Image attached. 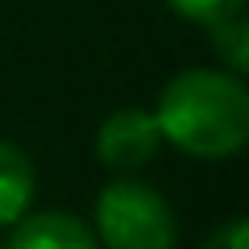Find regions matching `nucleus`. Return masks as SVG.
I'll list each match as a JSON object with an SVG mask.
<instances>
[{
	"label": "nucleus",
	"mask_w": 249,
	"mask_h": 249,
	"mask_svg": "<svg viewBox=\"0 0 249 249\" xmlns=\"http://www.w3.org/2000/svg\"><path fill=\"white\" fill-rule=\"evenodd\" d=\"M154 121L162 142L191 158H232L249 142V91L232 71L191 67L162 88Z\"/></svg>",
	"instance_id": "obj_1"
},
{
	"label": "nucleus",
	"mask_w": 249,
	"mask_h": 249,
	"mask_svg": "<svg viewBox=\"0 0 249 249\" xmlns=\"http://www.w3.org/2000/svg\"><path fill=\"white\" fill-rule=\"evenodd\" d=\"M204 249H249V224H245V216L224 220L220 229L204 241Z\"/></svg>",
	"instance_id": "obj_8"
},
{
	"label": "nucleus",
	"mask_w": 249,
	"mask_h": 249,
	"mask_svg": "<svg viewBox=\"0 0 249 249\" xmlns=\"http://www.w3.org/2000/svg\"><path fill=\"white\" fill-rule=\"evenodd\" d=\"M34 187H37V175H34L29 154L17 142H4L0 137V229L17 224L29 212Z\"/></svg>",
	"instance_id": "obj_5"
},
{
	"label": "nucleus",
	"mask_w": 249,
	"mask_h": 249,
	"mask_svg": "<svg viewBox=\"0 0 249 249\" xmlns=\"http://www.w3.org/2000/svg\"><path fill=\"white\" fill-rule=\"evenodd\" d=\"M100 249H175L178 224L170 204L137 178H112L96 199Z\"/></svg>",
	"instance_id": "obj_2"
},
{
	"label": "nucleus",
	"mask_w": 249,
	"mask_h": 249,
	"mask_svg": "<svg viewBox=\"0 0 249 249\" xmlns=\"http://www.w3.org/2000/svg\"><path fill=\"white\" fill-rule=\"evenodd\" d=\"M208 29H212V50L220 54L224 71L245 75V67H249V25H245V13H232V17L216 21V25H208Z\"/></svg>",
	"instance_id": "obj_6"
},
{
	"label": "nucleus",
	"mask_w": 249,
	"mask_h": 249,
	"mask_svg": "<svg viewBox=\"0 0 249 249\" xmlns=\"http://www.w3.org/2000/svg\"><path fill=\"white\" fill-rule=\"evenodd\" d=\"M166 4L183 21H196V25H216V21L245 9V0H166Z\"/></svg>",
	"instance_id": "obj_7"
},
{
	"label": "nucleus",
	"mask_w": 249,
	"mask_h": 249,
	"mask_svg": "<svg viewBox=\"0 0 249 249\" xmlns=\"http://www.w3.org/2000/svg\"><path fill=\"white\" fill-rule=\"evenodd\" d=\"M4 249H100V241L71 212H25Z\"/></svg>",
	"instance_id": "obj_4"
},
{
	"label": "nucleus",
	"mask_w": 249,
	"mask_h": 249,
	"mask_svg": "<svg viewBox=\"0 0 249 249\" xmlns=\"http://www.w3.org/2000/svg\"><path fill=\"white\" fill-rule=\"evenodd\" d=\"M162 150V133L154 112L145 108H116L104 116L96 133V154L108 170H142L145 162H154Z\"/></svg>",
	"instance_id": "obj_3"
}]
</instances>
